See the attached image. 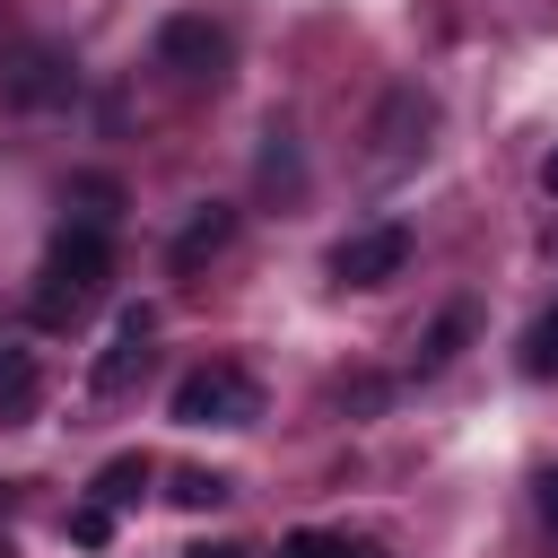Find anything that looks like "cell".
Wrapping results in <instances>:
<instances>
[{
    "label": "cell",
    "instance_id": "obj_1",
    "mask_svg": "<svg viewBox=\"0 0 558 558\" xmlns=\"http://www.w3.org/2000/svg\"><path fill=\"white\" fill-rule=\"evenodd\" d=\"M105 279H113V235H105V227L61 218V235H52V244H44V262H35L26 314H35L44 331H70V323H87V314H96Z\"/></svg>",
    "mask_w": 558,
    "mask_h": 558
},
{
    "label": "cell",
    "instance_id": "obj_2",
    "mask_svg": "<svg viewBox=\"0 0 558 558\" xmlns=\"http://www.w3.org/2000/svg\"><path fill=\"white\" fill-rule=\"evenodd\" d=\"M174 427H253L262 418V384L235 366V357H201L183 384H174Z\"/></svg>",
    "mask_w": 558,
    "mask_h": 558
},
{
    "label": "cell",
    "instance_id": "obj_3",
    "mask_svg": "<svg viewBox=\"0 0 558 558\" xmlns=\"http://www.w3.org/2000/svg\"><path fill=\"white\" fill-rule=\"evenodd\" d=\"M227 61H235V35H227L218 17L183 9V17H166V26H157V70H174L183 87H218V78H227Z\"/></svg>",
    "mask_w": 558,
    "mask_h": 558
},
{
    "label": "cell",
    "instance_id": "obj_4",
    "mask_svg": "<svg viewBox=\"0 0 558 558\" xmlns=\"http://www.w3.org/2000/svg\"><path fill=\"white\" fill-rule=\"evenodd\" d=\"M401 262H410V227H392V218L331 244V279L340 288H384V279H401Z\"/></svg>",
    "mask_w": 558,
    "mask_h": 558
},
{
    "label": "cell",
    "instance_id": "obj_5",
    "mask_svg": "<svg viewBox=\"0 0 558 558\" xmlns=\"http://www.w3.org/2000/svg\"><path fill=\"white\" fill-rule=\"evenodd\" d=\"M148 340H157V314H148V305H122V314H113V340H105V357H96V392H131L140 366H148Z\"/></svg>",
    "mask_w": 558,
    "mask_h": 558
},
{
    "label": "cell",
    "instance_id": "obj_6",
    "mask_svg": "<svg viewBox=\"0 0 558 558\" xmlns=\"http://www.w3.org/2000/svg\"><path fill=\"white\" fill-rule=\"evenodd\" d=\"M148 480H157V462H148V453H113V462L87 480V506H105V514H131V506L148 497Z\"/></svg>",
    "mask_w": 558,
    "mask_h": 558
},
{
    "label": "cell",
    "instance_id": "obj_7",
    "mask_svg": "<svg viewBox=\"0 0 558 558\" xmlns=\"http://www.w3.org/2000/svg\"><path fill=\"white\" fill-rule=\"evenodd\" d=\"M227 235H235V209H227V201H201V209H192V227L174 235V253H166V262H174V270H201Z\"/></svg>",
    "mask_w": 558,
    "mask_h": 558
},
{
    "label": "cell",
    "instance_id": "obj_8",
    "mask_svg": "<svg viewBox=\"0 0 558 558\" xmlns=\"http://www.w3.org/2000/svg\"><path fill=\"white\" fill-rule=\"evenodd\" d=\"M35 384H44L35 349H26V340H0V418H9V410H26V401H35Z\"/></svg>",
    "mask_w": 558,
    "mask_h": 558
},
{
    "label": "cell",
    "instance_id": "obj_9",
    "mask_svg": "<svg viewBox=\"0 0 558 558\" xmlns=\"http://www.w3.org/2000/svg\"><path fill=\"white\" fill-rule=\"evenodd\" d=\"M523 375H532V384H558V305L532 314V331H523Z\"/></svg>",
    "mask_w": 558,
    "mask_h": 558
},
{
    "label": "cell",
    "instance_id": "obj_10",
    "mask_svg": "<svg viewBox=\"0 0 558 558\" xmlns=\"http://www.w3.org/2000/svg\"><path fill=\"white\" fill-rule=\"evenodd\" d=\"M279 558H384L375 541H357V532H288L279 541Z\"/></svg>",
    "mask_w": 558,
    "mask_h": 558
},
{
    "label": "cell",
    "instance_id": "obj_11",
    "mask_svg": "<svg viewBox=\"0 0 558 558\" xmlns=\"http://www.w3.org/2000/svg\"><path fill=\"white\" fill-rule=\"evenodd\" d=\"M70 201H78V227H105V235H113V209H122V192H113L105 174H78V183H70Z\"/></svg>",
    "mask_w": 558,
    "mask_h": 558
},
{
    "label": "cell",
    "instance_id": "obj_12",
    "mask_svg": "<svg viewBox=\"0 0 558 558\" xmlns=\"http://www.w3.org/2000/svg\"><path fill=\"white\" fill-rule=\"evenodd\" d=\"M218 497H235V480H227V471H174V506H192V514H201V506H218Z\"/></svg>",
    "mask_w": 558,
    "mask_h": 558
},
{
    "label": "cell",
    "instance_id": "obj_13",
    "mask_svg": "<svg viewBox=\"0 0 558 558\" xmlns=\"http://www.w3.org/2000/svg\"><path fill=\"white\" fill-rule=\"evenodd\" d=\"M70 541H78V549H105V541H113V514L78 497V506H70Z\"/></svg>",
    "mask_w": 558,
    "mask_h": 558
},
{
    "label": "cell",
    "instance_id": "obj_14",
    "mask_svg": "<svg viewBox=\"0 0 558 558\" xmlns=\"http://www.w3.org/2000/svg\"><path fill=\"white\" fill-rule=\"evenodd\" d=\"M462 331H471V314H445V323L427 331V349H418V366H445V357L462 349Z\"/></svg>",
    "mask_w": 558,
    "mask_h": 558
},
{
    "label": "cell",
    "instance_id": "obj_15",
    "mask_svg": "<svg viewBox=\"0 0 558 558\" xmlns=\"http://www.w3.org/2000/svg\"><path fill=\"white\" fill-rule=\"evenodd\" d=\"M541 514H549V532H558V462H549V480H541Z\"/></svg>",
    "mask_w": 558,
    "mask_h": 558
},
{
    "label": "cell",
    "instance_id": "obj_16",
    "mask_svg": "<svg viewBox=\"0 0 558 558\" xmlns=\"http://www.w3.org/2000/svg\"><path fill=\"white\" fill-rule=\"evenodd\" d=\"M541 192H549V201H558V148H549V157H541Z\"/></svg>",
    "mask_w": 558,
    "mask_h": 558
},
{
    "label": "cell",
    "instance_id": "obj_17",
    "mask_svg": "<svg viewBox=\"0 0 558 558\" xmlns=\"http://www.w3.org/2000/svg\"><path fill=\"white\" fill-rule=\"evenodd\" d=\"M192 558H253V549H235V541H218V549H192Z\"/></svg>",
    "mask_w": 558,
    "mask_h": 558
},
{
    "label": "cell",
    "instance_id": "obj_18",
    "mask_svg": "<svg viewBox=\"0 0 558 558\" xmlns=\"http://www.w3.org/2000/svg\"><path fill=\"white\" fill-rule=\"evenodd\" d=\"M0 506H9V480H0Z\"/></svg>",
    "mask_w": 558,
    "mask_h": 558
}]
</instances>
